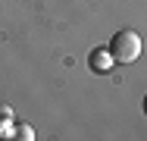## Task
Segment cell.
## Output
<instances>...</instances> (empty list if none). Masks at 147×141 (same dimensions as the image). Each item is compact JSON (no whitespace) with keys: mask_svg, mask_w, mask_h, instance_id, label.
<instances>
[{"mask_svg":"<svg viewBox=\"0 0 147 141\" xmlns=\"http://www.w3.org/2000/svg\"><path fill=\"white\" fill-rule=\"evenodd\" d=\"M113 63H116V60H113V54H110L107 47H94V50H91V69H94V72H110Z\"/></svg>","mask_w":147,"mask_h":141,"instance_id":"obj_2","label":"cell"},{"mask_svg":"<svg viewBox=\"0 0 147 141\" xmlns=\"http://www.w3.org/2000/svg\"><path fill=\"white\" fill-rule=\"evenodd\" d=\"M144 113H147V97H144Z\"/></svg>","mask_w":147,"mask_h":141,"instance_id":"obj_3","label":"cell"},{"mask_svg":"<svg viewBox=\"0 0 147 141\" xmlns=\"http://www.w3.org/2000/svg\"><path fill=\"white\" fill-rule=\"evenodd\" d=\"M144 50V44H141V35L138 31H131V28H122L113 35V41H110V54L116 63H135L138 56Z\"/></svg>","mask_w":147,"mask_h":141,"instance_id":"obj_1","label":"cell"}]
</instances>
